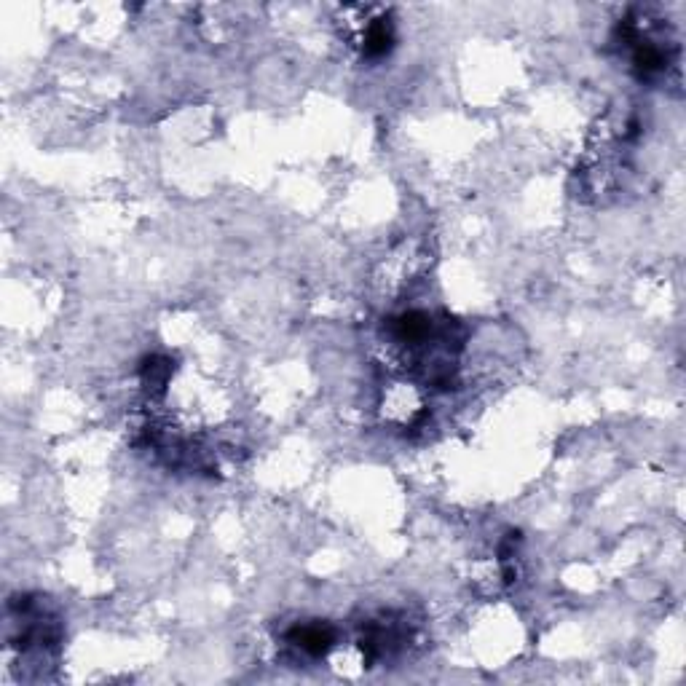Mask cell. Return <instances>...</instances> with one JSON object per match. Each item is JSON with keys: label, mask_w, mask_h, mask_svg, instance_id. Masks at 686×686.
<instances>
[{"label": "cell", "mask_w": 686, "mask_h": 686, "mask_svg": "<svg viewBox=\"0 0 686 686\" xmlns=\"http://www.w3.org/2000/svg\"><path fill=\"white\" fill-rule=\"evenodd\" d=\"M287 644L303 652L306 657H327L333 652L335 646V630L325 622H303V625H295L290 633H287Z\"/></svg>", "instance_id": "1"}, {"label": "cell", "mask_w": 686, "mask_h": 686, "mask_svg": "<svg viewBox=\"0 0 686 686\" xmlns=\"http://www.w3.org/2000/svg\"><path fill=\"white\" fill-rule=\"evenodd\" d=\"M360 43H362V54H365V57H370V59L386 57L394 46L392 22H389L386 17H378V19L365 22V27H362V33H360Z\"/></svg>", "instance_id": "2"}]
</instances>
